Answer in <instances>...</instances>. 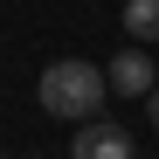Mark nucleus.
<instances>
[{
  "label": "nucleus",
  "instance_id": "nucleus-1",
  "mask_svg": "<svg viewBox=\"0 0 159 159\" xmlns=\"http://www.w3.org/2000/svg\"><path fill=\"white\" fill-rule=\"evenodd\" d=\"M42 111L48 118H69V125H90L97 111H104V97H111V76H104L97 62H83V56H62V62H48L42 69Z\"/></svg>",
  "mask_w": 159,
  "mask_h": 159
},
{
  "label": "nucleus",
  "instance_id": "nucleus-2",
  "mask_svg": "<svg viewBox=\"0 0 159 159\" xmlns=\"http://www.w3.org/2000/svg\"><path fill=\"white\" fill-rule=\"evenodd\" d=\"M69 159H131V131L111 125V118H90V125H76Z\"/></svg>",
  "mask_w": 159,
  "mask_h": 159
},
{
  "label": "nucleus",
  "instance_id": "nucleus-3",
  "mask_svg": "<svg viewBox=\"0 0 159 159\" xmlns=\"http://www.w3.org/2000/svg\"><path fill=\"white\" fill-rule=\"evenodd\" d=\"M104 76H111V97H152V90H159V76H152V56H145V48H118Z\"/></svg>",
  "mask_w": 159,
  "mask_h": 159
},
{
  "label": "nucleus",
  "instance_id": "nucleus-4",
  "mask_svg": "<svg viewBox=\"0 0 159 159\" xmlns=\"http://www.w3.org/2000/svg\"><path fill=\"white\" fill-rule=\"evenodd\" d=\"M125 35L139 42V48L159 42V0H125Z\"/></svg>",
  "mask_w": 159,
  "mask_h": 159
},
{
  "label": "nucleus",
  "instance_id": "nucleus-5",
  "mask_svg": "<svg viewBox=\"0 0 159 159\" xmlns=\"http://www.w3.org/2000/svg\"><path fill=\"white\" fill-rule=\"evenodd\" d=\"M145 118H152V131H159V90H152V97H145Z\"/></svg>",
  "mask_w": 159,
  "mask_h": 159
},
{
  "label": "nucleus",
  "instance_id": "nucleus-6",
  "mask_svg": "<svg viewBox=\"0 0 159 159\" xmlns=\"http://www.w3.org/2000/svg\"><path fill=\"white\" fill-rule=\"evenodd\" d=\"M0 159H7V152H0Z\"/></svg>",
  "mask_w": 159,
  "mask_h": 159
}]
</instances>
